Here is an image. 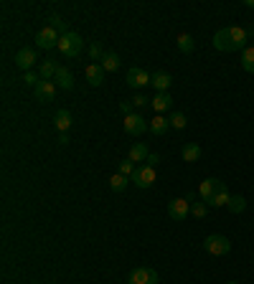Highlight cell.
Segmentation results:
<instances>
[{
    "label": "cell",
    "instance_id": "obj_1",
    "mask_svg": "<svg viewBox=\"0 0 254 284\" xmlns=\"http://www.w3.org/2000/svg\"><path fill=\"white\" fill-rule=\"evenodd\" d=\"M246 28L241 26H226V28H219L213 33V49L216 51H224V54H231V51H244L246 49Z\"/></svg>",
    "mask_w": 254,
    "mask_h": 284
},
{
    "label": "cell",
    "instance_id": "obj_2",
    "mask_svg": "<svg viewBox=\"0 0 254 284\" xmlns=\"http://www.w3.org/2000/svg\"><path fill=\"white\" fill-rule=\"evenodd\" d=\"M82 49H84V41H82V36L74 33V31H69L66 36H61V41H59V51H61V56H66V59H77V56L82 54Z\"/></svg>",
    "mask_w": 254,
    "mask_h": 284
},
{
    "label": "cell",
    "instance_id": "obj_3",
    "mask_svg": "<svg viewBox=\"0 0 254 284\" xmlns=\"http://www.w3.org/2000/svg\"><path fill=\"white\" fill-rule=\"evenodd\" d=\"M203 249H206L208 254H213V256H224V254H229V251H231V241H229L226 236L211 233V236H206V238H203Z\"/></svg>",
    "mask_w": 254,
    "mask_h": 284
},
{
    "label": "cell",
    "instance_id": "obj_4",
    "mask_svg": "<svg viewBox=\"0 0 254 284\" xmlns=\"http://www.w3.org/2000/svg\"><path fill=\"white\" fill-rule=\"evenodd\" d=\"M127 284H158V271L150 266H137L130 271Z\"/></svg>",
    "mask_w": 254,
    "mask_h": 284
},
{
    "label": "cell",
    "instance_id": "obj_5",
    "mask_svg": "<svg viewBox=\"0 0 254 284\" xmlns=\"http://www.w3.org/2000/svg\"><path fill=\"white\" fill-rule=\"evenodd\" d=\"M59 41H61V36L51 28V26H46V28H41L39 33H36V46L39 49H59Z\"/></svg>",
    "mask_w": 254,
    "mask_h": 284
},
{
    "label": "cell",
    "instance_id": "obj_6",
    "mask_svg": "<svg viewBox=\"0 0 254 284\" xmlns=\"http://www.w3.org/2000/svg\"><path fill=\"white\" fill-rule=\"evenodd\" d=\"M125 132L127 135H132V137H137V135H142V132H148L150 130V122L148 119H142L140 114H130V117H125Z\"/></svg>",
    "mask_w": 254,
    "mask_h": 284
},
{
    "label": "cell",
    "instance_id": "obj_7",
    "mask_svg": "<svg viewBox=\"0 0 254 284\" xmlns=\"http://www.w3.org/2000/svg\"><path fill=\"white\" fill-rule=\"evenodd\" d=\"M155 178H158V175H155V168L142 165V168H137V170L132 173V178H130V180H132L137 188H150V185L155 183Z\"/></svg>",
    "mask_w": 254,
    "mask_h": 284
},
{
    "label": "cell",
    "instance_id": "obj_8",
    "mask_svg": "<svg viewBox=\"0 0 254 284\" xmlns=\"http://www.w3.org/2000/svg\"><path fill=\"white\" fill-rule=\"evenodd\" d=\"M188 211H191V203L186 200V198H173L170 203H168V216L173 218V221H186V216H188Z\"/></svg>",
    "mask_w": 254,
    "mask_h": 284
},
{
    "label": "cell",
    "instance_id": "obj_9",
    "mask_svg": "<svg viewBox=\"0 0 254 284\" xmlns=\"http://www.w3.org/2000/svg\"><path fill=\"white\" fill-rule=\"evenodd\" d=\"M150 79H153V76H150L145 69H140V66H132V69L127 71V84H130L132 89H142V87H148Z\"/></svg>",
    "mask_w": 254,
    "mask_h": 284
},
{
    "label": "cell",
    "instance_id": "obj_10",
    "mask_svg": "<svg viewBox=\"0 0 254 284\" xmlns=\"http://www.w3.org/2000/svg\"><path fill=\"white\" fill-rule=\"evenodd\" d=\"M13 61H16V66H18V69H23V71L28 74V71L36 66V51H33V49H21V51L16 54V59H13Z\"/></svg>",
    "mask_w": 254,
    "mask_h": 284
},
{
    "label": "cell",
    "instance_id": "obj_11",
    "mask_svg": "<svg viewBox=\"0 0 254 284\" xmlns=\"http://www.w3.org/2000/svg\"><path fill=\"white\" fill-rule=\"evenodd\" d=\"M104 74H107V71L102 69V64H89L87 71H84L89 87H102V84H104Z\"/></svg>",
    "mask_w": 254,
    "mask_h": 284
},
{
    "label": "cell",
    "instance_id": "obj_12",
    "mask_svg": "<svg viewBox=\"0 0 254 284\" xmlns=\"http://www.w3.org/2000/svg\"><path fill=\"white\" fill-rule=\"evenodd\" d=\"M219 178H206L203 183H201V188H198V195H201V200L208 206V200L213 198V193H216V188H219Z\"/></svg>",
    "mask_w": 254,
    "mask_h": 284
},
{
    "label": "cell",
    "instance_id": "obj_13",
    "mask_svg": "<svg viewBox=\"0 0 254 284\" xmlns=\"http://www.w3.org/2000/svg\"><path fill=\"white\" fill-rule=\"evenodd\" d=\"M54 82H56V87L59 89H74V74L66 69V66H59V71H56V76H54Z\"/></svg>",
    "mask_w": 254,
    "mask_h": 284
},
{
    "label": "cell",
    "instance_id": "obj_14",
    "mask_svg": "<svg viewBox=\"0 0 254 284\" xmlns=\"http://www.w3.org/2000/svg\"><path fill=\"white\" fill-rule=\"evenodd\" d=\"M150 84L155 87V94H158V92H168L170 84H173V76H170L168 71H155L153 79H150Z\"/></svg>",
    "mask_w": 254,
    "mask_h": 284
},
{
    "label": "cell",
    "instance_id": "obj_15",
    "mask_svg": "<svg viewBox=\"0 0 254 284\" xmlns=\"http://www.w3.org/2000/svg\"><path fill=\"white\" fill-rule=\"evenodd\" d=\"M33 92H36V102H44V104H46V102H51V99H54L56 87H54V82H41Z\"/></svg>",
    "mask_w": 254,
    "mask_h": 284
},
{
    "label": "cell",
    "instance_id": "obj_16",
    "mask_svg": "<svg viewBox=\"0 0 254 284\" xmlns=\"http://www.w3.org/2000/svg\"><path fill=\"white\" fill-rule=\"evenodd\" d=\"M150 104H153L155 114H160V112H165V109H170V107H173V97H170L168 92H158V94L150 99Z\"/></svg>",
    "mask_w": 254,
    "mask_h": 284
},
{
    "label": "cell",
    "instance_id": "obj_17",
    "mask_svg": "<svg viewBox=\"0 0 254 284\" xmlns=\"http://www.w3.org/2000/svg\"><path fill=\"white\" fill-rule=\"evenodd\" d=\"M56 71H59V66H56V61H51V59H46V61L39 66V76H41V82H51V79L56 76Z\"/></svg>",
    "mask_w": 254,
    "mask_h": 284
},
{
    "label": "cell",
    "instance_id": "obj_18",
    "mask_svg": "<svg viewBox=\"0 0 254 284\" xmlns=\"http://www.w3.org/2000/svg\"><path fill=\"white\" fill-rule=\"evenodd\" d=\"M54 125H56L59 132H66V130L71 127V112H69V109H59V112L54 114Z\"/></svg>",
    "mask_w": 254,
    "mask_h": 284
},
{
    "label": "cell",
    "instance_id": "obj_19",
    "mask_svg": "<svg viewBox=\"0 0 254 284\" xmlns=\"http://www.w3.org/2000/svg\"><path fill=\"white\" fill-rule=\"evenodd\" d=\"M150 157V152H148V147L142 145V142H135L132 147H130V160L137 165V163H145Z\"/></svg>",
    "mask_w": 254,
    "mask_h": 284
},
{
    "label": "cell",
    "instance_id": "obj_20",
    "mask_svg": "<svg viewBox=\"0 0 254 284\" xmlns=\"http://www.w3.org/2000/svg\"><path fill=\"white\" fill-rule=\"evenodd\" d=\"M168 130H170V122H168L165 117L155 114V117L150 119V132H153V135H165Z\"/></svg>",
    "mask_w": 254,
    "mask_h": 284
},
{
    "label": "cell",
    "instance_id": "obj_21",
    "mask_svg": "<svg viewBox=\"0 0 254 284\" xmlns=\"http://www.w3.org/2000/svg\"><path fill=\"white\" fill-rule=\"evenodd\" d=\"M229 190H226V183H219V188H216V193H213V198L208 200V206H226L229 203Z\"/></svg>",
    "mask_w": 254,
    "mask_h": 284
},
{
    "label": "cell",
    "instance_id": "obj_22",
    "mask_svg": "<svg viewBox=\"0 0 254 284\" xmlns=\"http://www.w3.org/2000/svg\"><path fill=\"white\" fill-rule=\"evenodd\" d=\"M130 183H132V180H130L127 175H122V173H115V175L110 178V188H112L115 193H122V190H125Z\"/></svg>",
    "mask_w": 254,
    "mask_h": 284
},
{
    "label": "cell",
    "instance_id": "obj_23",
    "mask_svg": "<svg viewBox=\"0 0 254 284\" xmlns=\"http://www.w3.org/2000/svg\"><path fill=\"white\" fill-rule=\"evenodd\" d=\"M241 69L249 71V74H254V46H246L241 51Z\"/></svg>",
    "mask_w": 254,
    "mask_h": 284
},
{
    "label": "cell",
    "instance_id": "obj_24",
    "mask_svg": "<svg viewBox=\"0 0 254 284\" xmlns=\"http://www.w3.org/2000/svg\"><path fill=\"white\" fill-rule=\"evenodd\" d=\"M180 155H183V163H196V160L201 157V147L191 142V145H186V147H183V152H180Z\"/></svg>",
    "mask_w": 254,
    "mask_h": 284
},
{
    "label": "cell",
    "instance_id": "obj_25",
    "mask_svg": "<svg viewBox=\"0 0 254 284\" xmlns=\"http://www.w3.org/2000/svg\"><path fill=\"white\" fill-rule=\"evenodd\" d=\"M193 46H196V44H193V36H191V33H180V36H178V51H180V54H191Z\"/></svg>",
    "mask_w": 254,
    "mask_h": 284
},
{
    "label": "cell",
    "instance_id": "obj_26",
    "mask_svg": "<svg viewBox=\"0 0 254 284\" xmlns=\"http://www.w3.org/2000/svg\"><path fill=\"white\" fill-rule=\"evenodd\" d=\"M102 69H104V71H117V69H120V56H117V54H104Z\"/></svg>",
    "mask_w": 254,
    "mask_h": 284
},
{
    "label": "cell",
    "instance_id": "obj_27",
    "mask_svg": "<svg viewBox=\"0 0 254 284\" xmlns=\"http://www.w3.org/2000/svg\"><path fill=\"white\" fill-rule=\"evenodd\" d=\"M226 208H229L231 213H241V211L246 208V200H244V195H231V198H229V203H226Z\"/></svg>",
    "mask_w": 254,
    "mask_h": 284
},
{
    "label": "cell",
    "instance_id": "obj_28",
    "mask_svg": "<svg viewBox=\"0 0 254 284\" xmlns=\"http://www.w3.org/2000/svg\"><path fill=\"white\" fill-rule=\"evenodd\" d=\"M49 26H51V28H54V31H56L59 36H66V33H69L66 23H64V21H61L59 16H51V18H49Z\"/></svg>",
    "mask_w": 254,
    "mask_h": 284
},
{
    "label": "cell",
    "instance_id": "obj_29",
    "mask_svg": "<svg viewBox=\"0 0 254 284\" xmlns=\"http://www.w3.org/2000/svg\"><path fill=\"white\" fill-rule=\"evenodd\" d=\"M89 56H92V61H94V64H102V59H104V49H102V44H99V41H94V44L89 46Z\"/></svg>",
    "mask_w": 254,
    "mask_h": 284
},
{
    "label": "cell",
    "instance_id": "obj_30",
    "mask_svg": "<svg viewBox=\"0 0 254 284\" xmlns=\"http://www.w3.org/2000/svg\"><path fill=\"white\" fill-rule=\"evenodd\" d=\"M168 122H170V127H173V130H183V127L188 125V119H186V114H183V112L170 114V119H168Z\"/></svg>",
    "mask_w": 254,
    "mask_h": 284
},
{
    "label": "cell",
    "instance_id": "obj_31",
    "mask_svg": "<svg viewBox=\"0 0 254 284\" xmlns=\"http://www.w3.org/2000/svg\"><path fill=\"white\" fill-rule=\"evenodd\" d=\"M135 170H137V165H135V163L127 157V160H122V163H120V170H117V173H122V175L132 178V173H135Z\"/></svg>",
    "mask_w": 254,
    "mask_h": 284
},
{
    "label": "cell",
    "instance_id": "obj_32",
    "mask_svg": "<svg viewBox=\"0 0 254 284\" xmlns=\"http://www.w3.org/2000/svg\"><path fill=\"white\" fill-rule=\"evenodd\" d=\"M191 211H193V216H196V218H203V216L208 213V206H206V203H193V206H191Z\"/></svg>",
    "mask_w": 254,
    "mask_h": 284
},
{
    "label": "cell",
    "instance_id": "obj_33",
    "mask_svg": "<svg viewBox=\"0 0 254 284\" xmlns=\"http://www.w3.org/2000/svg\"><path fill=\"white\" fill-rule=\"evenodd\" d=\"M23 82H26L28 87H33V89H36V87L41 84V76H36V74H31V71H28V74L23 76Z\"/></svg>",
    "mask_w": 254,
    "mask_h": 284
},
{
    "label": "cell",
    "instance_id": "obj_34",
    "mask_svg": "<svg viewBox=\"0 0 254 284\" xmlns=\"http://www.w3.org/2000/svg\"><path fill=\"white\" fill-rule=\"evenodd\" d=\"M132 109H135V104H132V102H122V104H120V112H122L125 117H130V114H135Z\"/></svg>",
    "mask_w": 254,
    "mask_h": 284
},
{
    "label": "cell",
    "instance_id": "obj_35",
    "mask_svg": "<svg viewBox=\"0 0 254 284\" xmlns=\"http://www.w3.org/2000/svg\"><path fill=\"white\" fill-rule=\"evenodd\" d=\"M130 102H132L137 109H140V107H145V104H150V99H148V97H142V94H137V97H135V99H130Z\"/></svg>",
    "mask_w": 254,
    "mask_h": 284
},
{
    "label": "cell",
    "instance_id": "obj_36",
    "mask_svg": "<svg viewBox=\"0 0 254 284\" xmlns=\"http://www.w3.org/2000/svg\"><path fill=\"white\" fill-rule=\"evenodd\" d=\"M145 163H148V165H150V168H155V165H158V163H160V155H150V157H148V160H145Z\"/></svg>",
    "mask_w": 254,
    "mask_h": 284
},
{
    "label": "cell",
    "instance_id": "obj_37",
    "mask_svg": "<svg viewBox=\"0 0 254 284\" xmlns=\"http://www.w3.org/2000/svg\"><path fill=\"white\" fill-rule=\"evenodd\" d=\"M59 145H69V135H66V132H61V137H59Z\"/></svg>",
    "mask_w": 254,
    "mask_h": 284
},
{
    "label": "cell",
    "instance_id": "obj_38",
    "mask_svg": "<svg viewBox=\"0 0 254 284\" xmlns=\"http://www.w3.org/2000/svg\"><path fill=\"white\" fill-rule=\"evenodd\" d=\"M246 36H254V26H249V28H246Z\"/></svg>",
    "mask_w": 254,
    "mask_h": 284
},
{
    "label": "cell",
    "instance_id": "obj_39",
    "mask_svg": "<svg viewBox=\"0 0 254 284\" xmlns=\"http://www.w3.org/2000/svg\"><path fill=\"white\" fill-rule=\"evenodd\" d=\"M246 6H249V8H254V0H246Z\"/></svg>",
    "mask_w": 254,
    "mask_h": 284
},
{
    "label": "cell",
    "instance_id": "obj_40",
    "mask_svg": "<svg viewBox=\"0 0 254 284\" xmlns=\"http://www.w3.org/2000/svg\"><path fill=\"white\" fill-rule=\"evenodd\" d=\"M226 284H239V281H226Z\"/></svg>",
    "mask_w": 254,
    "mask_h": 284
}]
</instances>
